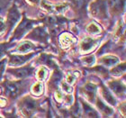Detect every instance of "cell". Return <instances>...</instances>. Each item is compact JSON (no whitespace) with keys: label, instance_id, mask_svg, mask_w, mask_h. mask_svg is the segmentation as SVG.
<instances>
[{"label":"cell","instance_id":"obj_12","mask_svg":"<svg viewBox=\"0 0 126 118\" xmlns=\"http://www.w3.org/2000/svg\"><path fill=\"white\" fill-rule=\"evenodd\" d=\"M33 50V45L29 42H24L19 45L18 51L21 53H27Z\"/></svg>","mask_w":126,"mask_h":118},{"label":"cell","instance_id":"obj_14","mask_svg":"<svg viewBox=\"0 0 126 118\" xmlns=\"http://www.w3.org/2000/svg\"><path fill=\"white\" fill-rule=\"evenodd\" d=\"M46 35H47V34L43 31V29H42V28H37V29H35L32 32V38H35V39H38V40H42L46 37Z\"/></svg>","mask_w":126,"mask_h":118},{"label":"cell","instance_id":"obj_31","mask_svg":"<svg viewBox=\"0 0 126 118\" xmlns=\"http://www.w3.org/2000/svg\"><path fill=\"white\" fill-rule=\"evenodd\" d=\"M27 2L31 4V5H37L38 3H39L40 0H26Z\"/></svg>","mask_w":126,"mask_h":118},{"label":"cell","instance_id":"obj_16","mask_svg":"<svg viewBox=\"0 0 126 118\" xmlns=\"http://www.w3.org/2000/svg\"><path fill=\"white\" fill-rule=\"evenodd\" d=\"M87 31L89 34H97L101 32V28L99 27L98 24H96L95 23H91V24L87 27Z\"/></svg>","mask_w":126,"mask_h":118},{"label":"cell","instance_id":"obj_30","mask_svg":"<svg viewBox=\"0 0 126 118\" xmlns=\"http://www.w3.org/2000/svg\"><path fill=\"white\" fill-rule=\"evenodd\" d=\"M55 97H56V99H57V101H59V102H61V101H62V96H61V93L57 92L55 94Z\"/></svg>","mask_w":126,"mask_h":118},{"label":"cell","instance_id":"obj_4","mask_svg":"<svg viewBox=\"0 0 126 118\" xmlns=\"http://www.w3.org/2000/svg\"><path fill=\"white\" fill-rule=\"evenodd\" d=\"M92 13L93 15H98V16H101V15H104L105 13V9H106V5H105V3L104 1H97V2L94 3L92 5Z\"/></svg>","mask_w":126,"mask_h":118},{"label":"cell","instance_id":"obj_23","mask_svg":"<svg viewBox=\"0 0 126 118\" xmlns=\"http://www.w3.org/2000/svg\"><path fill=\"white\" fill-rule=\"evenodd\" d=\"M82 60H83L86 64H87V65H93V64L95 62V58H94V55L86 56V57H83V58H82Z\"/></svg>","mask_w":126,"mask_h":118},{"label":"cell","instance_id":"obj_1","mask_svg":"<svg viewBox=\"0 0 126 118\" xmlns=\"http://www.w3.org/2000/svg\"><path fill=\"white\" fill-rule=\"evenodd\" d=\"M35 109H36V102L33 99H32L31 97H27L24 100L22 105V111L24 115L28 116H31Z\"/></svg>","mask_w":126,"mask_h":118},{"label":"cell","instance_id":"obj_11","mask_svg":"<svg viewBox=\"0 0 126 118\" xmlns=\"http://www.w3.org/2000/svg\"><path fill=\"white\" fill-rule=\"evenodd\" d=\"M15 76L17 78H24V77H28L32 74V69L30 68H24L16 69L14 71Z\"/></svg>","mask_w":126,"mask_h":118},{"label":"cell","instance_id":"obj_27","mask_svg":"<svg viewBox=\"0 0 126 118\" xmlns=\"http://www.w3.org/2000/svg\"><path fill=\"white\" fill-rule=\"evenodd\" d=\"M65 101H66V103H67L68 105H71V104L73 103V97H72V96H70V95H68V96L66 97V98H65Z\"/></svg>","mask_w":126,"mask_h":118},{"label":"cell","instance_id":"obj_5","mask_svg":"<svg viewBox=\"0 0 126 118\" xmlns=\"http://www.w3.org/2000/svg\"><path fill=\"white\" fill-rule=\"evenodd\" d=\"M31 57V55L28 56H20V55H16V56H12L9 60V64L11 66H19L22 65L23 63H24L28 59Z\"/></svg>","mask_w":126,"mask_h":118},{"label":"cell","instance_id":"obj_19","mask_svg":"<svg viewBox=\"0 0 126 118\" xmlns=\"http://www.w3.org/2000/svg\"><path fill=\"white\" fill-rule=\"evenodd\" d=\"M124 71H125V63H123L121 65L117 66L116 68H113L112 74L114 75V76H120V75L124 73Z\"/></svg>","mask_w":126,"mask_h":118},{"label":"cell","instance_id":"obj_9","mask_svg":"<svg viewBox=\"0 0 126 118\" xmlns=\"http://www.w3.org/2000/svg\"><path fill=\"white\" fill-rule=\"evenodd\" d=\"M5 91H6V94L8 96L16 97L19 92L18 86L16 85L15 83H7V84L5 85Z\"/></svg>","mask_w":126,"mask_h":118},{"label":"cell","instance_id":"obj_18","mask_svg":"<svg viewBox=\"0 0 126 118\" xmlns=\"http://www.w3.org/2000/svg\"><path fill=\"white\" fill-rule=\"evenodd\" d=\"M97 105V107L99 108L100 110L103 111L104 113L105 114H108V115H110V114L113 113V110H112V108H110L109 106H107V105H105L104 103L101 101V100H98L96 103Z\"/></svg>","mask_w":126,"mask_h":118},{"label":"cell","instance_id":"obj_26","mask_svg":"<svg viewBox=\"0 0 126 118\" xmlns=\"http://www.w3.org/2000/svg\"><path fill=\"white\" fill-rule=\"evenodd\" d=\"M75 77L72 76V75H68V77H67V79H66V82L68 83V85H72L75 82Z\"/></svg>","mask_w":126,"mask_h":118},{"label":"cell","instance_id":"obj_22","mask_svg":"<svg viewBox=\"0 0 126 118\" xmlns=\"http://www.w3.org/2000/svg\"><path fill=\"white\" fill-rule=\"evenodd\" d=\"M84 109H85V113L87 114V116H93V117L97 116L96 113L93 110V108L91 107V106H89L88 105H87V104H84Z\"/></svg>","mask_w":126,"mask_h":118},{"label":"cell","instance_id":"obj_20","mask_svg":"<svg viewBox=\"0 0 126 118\" xmlns=\"http://www.w3.org/2000/svg\"><path fill=\"white\" fill-rule=\"evenodd\" d=\"M47 74H48V71L46 68H40L39 70H38V72H37V79H39V80H41V81H42V80H44L46 79Z\"/></svg>","mask_w":126,"mask_h":118},{"label":"cell","instance_id":"obj_32","mask_svg":"<svg viewBox=\"0 0 126 118\" xmlns=\"http://www.w3.org/2000/svg\"><path fill=\"white\" fill-rule=\"evenodd\" d=\"M4 105H5V100L1 98L0 99V106H4Z\"/></svg>","mask_w":126,"mask_h":118},{"label":"cell","instance_id":"obj_17","mask_svg":"<svg viewBox=\"0 0 126 118\" xmlns=\"http://www.w3.org/2000/svg\"><path fill=\"white\" fill-rule=\"evenodd\" d=\"M42 90H43V87H42V83H35L32 87V93L34 96H40V95H42Z\"/></svg>","mask_w":126,"mask_h":118},{"label":"cell","instance_id":"obj_13","mask_svg":"<svg viewBox=\"0 0 126 118\" xmlns=\"http://www.w3.org/2000/svg\"><path fill=\"white\" fill-rule=\"evenodd\" d=\"M118 61H119V60L117 57L112 56V55L105 56V57H103V59H102V62L106 66H113V65H114V64H116Z\"/></svg>","mask_w":126,"mask_h":118},{"label":"cell","instance_id":"obj_28","mask_svg":"<svg viewBox=\"0 0 126 118\" xmlns=\"http://www.w3.org/2000/svg\"><path fill=\"white\" fill-rule=\"evenodd\" d=\"M5 23H4V21H3L2 18H0V34L5 31Z\"/></svg>","mask_w":126,"mask_h":118},{"label":"cell","instance_id":"obj_6","mask_svg":"<svg viewBox=\"0 0 126 118\" xmlns=\"http://www.w3.org/2000/svg\"><path fill=\"white\" fill-rule=\"evenodd\" d=\"M60 41H61V43L63 47H67L76 42V39L69 34H63L60 37Z\"/></svg>","mask_w":126,"mask_h":118},{"label":"cell","instance_id":"obj_24","mask_svg":"<svg viewBox=\"0 0 126 118\" xmlns=\"http://www.w3.org/2000/svg\"><path fill=\"white\" fill-rule=\"evenodd\" d=\"M41 5L42 6L43 9H45L48 12H53V5L50 3L48 2V1H45V0L42 1V5Z\"/></svg>","mask_w":126,"mask_h":118},{"label":"cell","instance_id":"obj_2","mask_svg":"<svg viewBox=\"0 0 126 118\" xmlns=\"http://www.w3.org/2000/svg\"><path fill=\"white\" fill-rule=\"evenodd\" d=\"M32 22L29 21V20H24L21 23V24L18 26V28L16 29V38H19V37H21L23 34H24L26 33V31L31 28L32 26Z\"/></svg>","mask_w":126,"mask_h":118},{"label":"cell","instance_id":"obj_3","mask_svg":"<svg viewBox=\"0 0 126 118\" xmlns=\"http://www.w3.org/2000/svg\"><path fill=\"white\" fill-rule=\"evenodd\" d=\"M95 41L92 38H85L81 42V45H80V48H81V51L83 52H88L91 50H93L95 46Z\"/></svg>","mask_w":126,"mask_h":118},{"label":"cell","instance_id":"obj_33","mask_svg":"<svg viewBox=\"0 0 126 118\" xmlns=\"http://www.w3.org/2000/svg\"><path fill=\"white\" fill-rule=\"evenodd\" d=\"M1 53H2V48L0 47V54H1Z\"/></svg>","mask_w":126,"mask_h":118},{"label":"cell","instance_id":"obj_10","mask_svg":"<svg viewBox=\"0 0 126 118\" xmlns=\"http://www.w3.org/2000/svg\"><path fill=\"white\" fill-rule=\"evenodd\" d=\"M109 87L110 88L113 90L114 93L116 94H121V93H124V90H125V87H124V85L121 82H111L110 84H109Z\"/></svg>","mask_w":126,"mask_h":118},{"label":"cell","instance_id":"obj_7","mask_svg":"<svg viewBox=\"0 0 126 118\" xmlns=\"http://www.w3.org/2000/svg\"><path fill=\"white\" fill-rule=\"evenodd\" d=\"M95 86L94 84H91V83H88L85 86V95H86V97L88 98L89 100L93 101L94 98V94H95Z\"/></svg>","mask_w":126,"mask_h":118},{"label":"cell","instance_id":"obj_8","mask_svg":"<svg viewBox=\"0 0 126 118\" xmlns=\"http://www.w3.org/2000/svg\"><path fill=\"white\" fill-rule=\"evenodd\" d=\"M19 18H20V14L18 13V11L16 10V8H14L13 10L10 11V13H9V15H8L7 22H8L9 26H10V27L13 26L14 24L18 21Z\"/></svg>","mask_w":126,"mask_h":118},{"label":"cell","instance_id":"obj_29","mask_svg":"<svg viewBox=\"0 0 126 118\" xmlns=\"http://www.w3.org/2000/svg\"><path fill=\"white\" fill-rule=\"evenodd\" d=\"M5 60H2V61H0V76H1V74H2L3 71H4V68H5Z\"/></svg>","mask_w":126,"mask_h":118},{"label":"cell","instance_id":"obj_21","mask_svg":"<svg viewBox=\"0 0 126 118\" xmlns=\"http://www.w3.org/2000/svg\"><path fill=\"white\" fill-rule=\"evenodd\" d=\"M68 9V5L67 4H59L55 6L53 5V12L56 11L57 13H63Z\"/></svg>","mask_w":126,"mask_h":118},{"label":"cell","instance_id":"obj_25","mask_svg":"<svg viewBox=\"0 0 126 118\" xmlns=\"http://www.w3.org/2000/svg\"><path fill=\"white\" fill-rule=\"evenodd\" d=\"M62 88L63 91L67 92V93H71L72 92V87H70V85H68V83H62Z\"/></svg>","mask_w":126,"mask_h":118},{"label":"cell","instance_id":"obj_15","mask_svg":"<svg viewBox=\"0 0 126 118\" xmlns=\"http://www.w3.org/2000/svg\"><path fill=\"white\" fill-rule=\"evenodd\" d=\"M103 97H105V99L106 100V102L109 103L110 105H114L116 104V101H115V99L113 98V95L111 94L109 91L105 90V89H103Z\"/></svg>","mask_w":126,"mask_h":118},{"label":"cell","instance_id":"obj_34","mask_svg":"<svg viewBox=\"0 0 126 118\" xmlns=\"http://www.w3.org/2000/svg\"><path fill=\"white\" fill-rule=\"evenodd\" d=\"M0 93H1V88H0Z\"/></svg>","mask_w":126,"mask_h":118}]
</instances>
